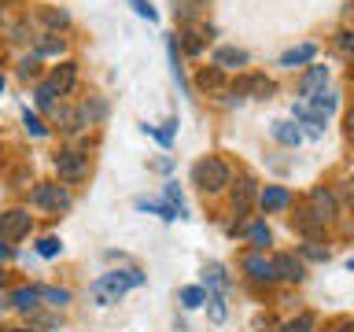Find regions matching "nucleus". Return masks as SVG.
Listing matches in <instances>:
<instances>
[{"instance_id": "f257e3e1", "label": "nucleus", "mask_w": 354, "mask_h": 332, "mask_svg": "<svg viewBox=\"0 0 354 332\" xmlns=\"http://www.w3.org/2000/svg\"><path fill=\"white\" fill-rule=\"evenodd\" d=\"M140 284H144L140 270H111V273L100 277V281H93V299H96V306H111V303H118L129 288H140Z\"/></svg>"}, {"instance_id": "f03ea898", "label": "nucleus", "mask_w": 354, "mask_h": 332, "mask_svg": "<svg viewBox=\"0 0 354 332\" xmlns=\"http://www.w3.org/2000/svg\"><path fill=\"white\" fill-rule=\"evenodd\" d=\"M192 181L203 188V192H221V188L229 185V166L214 159V155H207V159H199L192 166Z\"/></svg>"}, {"instance_id": "7ed1b4c3", "label": "nucleus", "mask_w": 354, "mask_h": 332, "mask_svg": "<svg viewBox=\"0 0 354 332\" xmlns=\"http://www.w3.org/2000/svg\"><path fill=\"white\" fill-rule=\"evenodd\" d=\"M55 170H59L63 181H82L88 174V159L82 151H59L55 155Z\"/></svg>"}, {"instance_id": "20e7f679", "label": "nucleus", "mask_w": 354, "mask_h": 332, "mask_svg": "<svg viewBox=\"0 0 354 332\" xmlns=\"http://www.w3.org/2000/svg\"><path fill=\"white\" fill-rule=\"evenodd\" d=\"M30 199L37 207H48V210H66V207H71V192L59 188V185H37L30 192Z\"/></svg>"}, {"instance_id": "39448f33", "label": "nucleus", "mask_w": 354, "mask_h": 332, "mask_svg": "<svg viewBox=\"0 0 354 332\" xmlns=\"http://www.w3.org/2000/svg\"><path fill=\"white\" fill-rule=\"evenodd\" d=\"M26 232H30V214L26 210H4V214H0V240L4 243L26 237Z\"/></svg>"}, {"instance_id": "423d86ee", "label": "nucleus", "mask_w": 354, "mask_h": 332, "mask_svg": "<svg viewBox=\"0 0 354 332\" xmlns=\"http://www.w3.org/2000/svg\"><path fill=\"white\" fill-rule=\"evenodd\" d=\"M243 270H248V277H251V281H259V284H273V281H277L273 259H266V255H259V251L243 259Z\"/></svg>"}, {"instance_id": "0eeeda50", "label": "nucleus", "mask_w": 354, "mask_h": 332, "mask_svg": "<svg viewBox=\"0 0 354 332\" xmlns=\"http://www.w3.org/2000/svg\"><path fill=\"white\" fill-rule=\"evenodd\" d=\"M273 266H277V277H284V281L299 284L306 277V266H303V259H295V255H277Z\"/></svg>"}, {"instance_id": "6e6552de", "label": "nucleus", "mask_w": 354, "mask_h": 332, "mask_svg": "<svg viewBox=\"0 0 354 332\" xmlns=\"http://www.w3.org/2000/svg\"><path fill=\"white\" fill-rule=\"evenodd\" d=\"M288 203H292V196H288V188H281V185H270L266 192L259 196V207L266 210V214H273V210H284Z\"/></svg>"}, {"instance_id": "1a4fd4ad", "label": "nucleus", "mask_w": 354, "mask_h": 332, "mask_svg": "<svg viewBox=\"0 0 354 332\" xmlns=\"http://www.w3.org/2000/svg\"><path fill=\"white\" fill-rule=\"evenodd\" d=\"M325 82H328V66H310V71L303 74V82H299V93L317 96L321 89H325Z\"/></svg>"}, {"instance_id": "9d476101", "label": "nucleus", "mask_w": 354, "mask_h": 332, "mask_svg": "<svg viewBox=\"0 0 354 332\" xmlns=\"http://www.w3.org/2000/svg\"><path fill=\"white\" fill-rule=\"evenodd\" d=\"M273 140L277 144H284V148H299L303 144V129L295 126V122H273Z\"/></svg>"}, {"instance_id": "9b49d317", "label": "nucleus", "mask_w": 354, "mask_h": 332, "mask_svg": "<svg viewBox=\"0 0 354 332\" xmlns=\"http://www.w3.org/2000/svg\"><path fill=\"white\" fill-rule=\"evenodd\" d=\"M292 115H295V122H303V126H306L310 137H321V133H325V118H321L317 111H310L306 104H295Z\"/></svg>"}, {"instance_id": "f8f14e48", "label": "nucleus", "mask_w": 354, "mask_h": 332, "mask_svg": "<svg viewBox=\"0 0 354 332\" xmlns=\"http://www.w3.org/2000/svg\"><path fill=\"white\" fill-rule=\"evenodd\" d=\"M207 314L214 325L225 321V288H207Z\"/></svg>"}, {"instance_id": "ddd939ff", "label": "nucleus", "mask_w": 354, "mask_h": 332, "mask_svg": "<svg viewBox=\"0 0 354 332\" xmlns=\"http://www.w3.org/2000/svg\"><path fill=\"white\" fill-rule=\"evenodd\" d=\"M37 299H41V288H15V292H11V306L33 314V310H37Z\"/></svg>"}, {"instance_id": "4468645a", "label": "nucleus", "mask_w": 354, "mask_h": 332, "mask_svg": "<svg viewBox=\"0 0 354 332\" xmlns=\"http://www.w3.org/2000/svg\"><path fill=\"white\" fill-rule=\"evenodd\" d=\"M166 52H170V71H174V82H177V89L188 96V77H185V66H181V55H177V37H170L166 41Z\"/></svg>"}, {"instance_id": "2eb2a0df", "label": "nucleus", "mask_w": 354, "mask_h": 332, "mask_svg": "<svg viewBox=\"0 0 354 332\" xmlns=\"http://www.w3.org/2000/svg\"><path fill=\"white\" fill-rule=\"evenodd\" d=\"M77 82V66L74 63H63V66H55V74H52V85H55V93H71Z\"/></svg>"}, {"instance_id": "dca6fc26", "label": "nucleus", "mask_w": 354, "mask_h": 332, "mask_svg": "<svg viewBox=\"0 0 354 332\" xmlns=\"http://www.w3.org/2000/svg\"><path fill=\"white\" fill-rule=\"evenodd\" d=\"M310 199H314V214L321 218V221H328L332 214H336V199H332L328 192H325V188H314V192H310Z\"/></svg>"}, {"instance_id": "f3484780", "label": "nucleus", "mask_w": 354, "mask_h": 332, "mask_svg": "<svg viewBox=\"0 0 354 332\" xmlns=\"http://www.w3.org/2000/svg\"><path fill=\"white\" fill-rule=\"evenodd\" d=\"M314 44H299V48H288L284 55H281V66H299V63H310L314 59Z\"/></svg>"}, {"instance_id": "a211bd4d", "label": "nucleus", "mask_w": 354, "mask_h": 332, "mask_svg": "<svg viewBox=\"0 0 354 332\" xmlns=\"http://www.w3.org/2000/svg\"><path fill=\"white\" fill-rule=\"evenodd\" d=\"M137 210H155L159 218H166V221H174V218H181L177 214V207L166 199V203H159V199H137Z\"/></svg>"}, {"instance_id": "6ab92c4d", "label": "nucleus", "mask_w": 354, "mask_h": 332, "mask_svg": "<svg viewBox=\"0 0 354 332\" xmlns=\"http://www.w3.org/2000/svg\"><path fill=\"white\" fill-rule=\"evenodd\" d=\"M203 303H207V288H203V284L181 288V306H185V310H196V306H203Z\"/></svg>"}, {"instance_id": "aec40b11", "label": "nucleus", "mask_w": 354, "mask_h": 332, "mask_svg": "<svg viewBox=\"0 0 354 332\" xmlns=\"http://www.w3.org/2000/svg\"><path fill=\"white\" fill-rule=\"evenodd\" d=\"M248 63V52L243 48H218L214 52V66H243Z\"/></svg>"}, {"instance_id": "412c9836", "label": "nucleus", "mask_w": 354, "mask_h": 332, "mask_svg": "<svg viewBox=\"0 0 354 332\" xmlns=\"http://www.w3.org/2000/svg\"><path fill=\"white\" fill-rule=\"evenodd\" d=\"M248 237H251V243L259 251H266L270 248V240H273V232H270V225H266V221H254V225L248 229Z\"/></svg>"}, {"instance_id": "4be33fe9", "label": "nucleus", "mask_w": 354, "mask_h": 332, "mask_svg": "<svg viewBox=\"0 0 354 332\" xmlns=\"http://www.w3.org/2000/svg\"><path fill=\"white\" fill-rule=\"evenodd\" d=\"M203 281H207V288H225L229 277H225V270H221L218 262H210V266H203Z\"/></svg>"}, {"instance_id": "5701e85b", "label": "nucleus", "mask_w": 354, "mask_h": 332, "mask_svg": "<svg viewBox=\"0 0 354 332\" xmlns=\"http://www.w3.org/2000/svg\"><path fill=\"white\" fill-rule=\"evenodd\" d=\"M314 111L321 118H328L332 111H336V93H325V89H321V93L314 96Z\"/></svg>"}, {"instance_id": "b1692460", "label": "nucleus", "mask_w": 354, "mask_h": 332, "mask_svg": "<svg viewBox=\"0 0 354 332\" xmlns=\"http://www.w3.org/2000/svg\"><path fill=\"white\" fill-rule=\"evenodd\" d=\"M251 196H254V181L251 177H240V185H236V196H232V203H236L240 210L251 203Z\"/></svg>"}, {"instance_id": "393cba45", "label": "nucleus", "mask_w": 354, "mask_h": 332, "mask_svg": "<svg viewBox=\"0 0 354 332\" xmlns=\"http://www.w3.org/2000/svg\"><path fill=\"white\" fill-rule=\"evenodd\" d=\"M314 325H317V321H314V314H299V317H292V321H288V325H284L281 332H314Z\"/></svg>"}, {"instance_id": "a878e982", "label": "nucleus", "mask_w": 354, "mask_h": 332, "mask_svg": "<svg viewBox=\"0 0 354 332\" xmlns=\"http://www.w3.org/2000/svg\"><path fill=\"white\" fill-rule=\"evenodd\" d=\"M41 299H48L52 306H66L71 303V292L66 288H41Z\"/></svg>"}, {"instance_id": "bb28decb", "label": "nucleus", "mask_w": 354, "mask_h": 332, "mask_svg": "<svg viewBox=\"0 0 354 332\" xmlns=\"http://www.w3.org/2000/svg\"><path fill=\"white\" fill-rule=\"evenodd\" d=\"M166 199H170V203L177 207V214H181V218H188V207H185V196H181V188H177V181H170V185H166Z\"/></svg>"}, {"instance_id": "cd10ccee", "label": "nucleus", "mask_w": 354, "mask_h": 332, "mask_svg": "<svg viewBox=\"0 0 354 332\" xmlns=\"http://www.w3.org/2000/svg\"><path fill=\"white\" fill-rule=\"evenodd\" d=\"M37 107H55V85L52 82H44V85H37Z\"/></svg>"}, {"instance_id": "c85d7f7f", "label": "nucleus", "mask_w": 354, "mask_h": 332, "mask_svg": "<svg viewBox=\"0 0 354 332\" xmlns=\"http://www.w3.org/2000/svg\"><path fill=\"white\" fill-rule=\"evenodd\" d=\"M129 8L137 11L140 19H148V22H155V19H159V11L151 8V0H129Z\"/></svg>"}, {"instance_id": "c756f323", "label": "nucleus", "mask_w": 354, "mask_h": 332, "mask_svg": "<svg viewBox=\"0 0 354 332\" xmlns=\"http://www.w3.org/2000/svg\"><path fill=\"white\" fill-rule=\"evenodd\" d=\"M59 122H63V129H66V133L82 129V115H77V111H71V107H63V111H59Z\"/></svg>"}, {"instance_id": "7c9ffc66", "label": "nucleus", "mask_w": 354, "mask_h": 332, "mask_svg": "<svg viewBox=\"0 0 354 332\" xmlns=\"http://www.w3.org/2000/svg\"><path fill=\"white\" fill-rule=\"evenodd\" d=\"M22 122H26V129L33 133V137H44V133H48V129H44V122H41L37 115H30V107L22 111Z\"/></svg>"}, {"instance_id": "2f4dec72", "label": "nucleus", "mask_w": 354, "mask_h": 332, "mask_svg": "<svg viewBox=\"0 0 354 332\" xmlns=\"http://www.w3.org/2000/svg\"><path fill=\"white\" fill-rule=\"evenodd\" d=\"M37 251L44 255V259H55V255H59V251H63V243H59V240H55V237H44V240L37 243Z\"/></svg>"}, {"instance_id": "473e14b6", "label": "nucleus", "mask_w": 354, "mask_h": 332, "mask_svg": "<svg viewBox=\"0 0 354 332\" xmlns=\"http://www.w3.org/2000/svg\"><path fill=\"white\" fill-rule=\"evenodd\" d=\"M306 259H314V262H328V251L325 248H303Z\"/></svg>"}, {"instance_id": "72a5a7b5", "label": "nucleus", "mask_w": 354, "mask_h": 332, "mask_svg": "<svg viewBox=\"0 0 354 332\" xmlns=\"http://www.w3.org/2000/svg\"><path fill=\"white\" fill-rule=\"evenodd\" d=\"M41 55H52V52H63V41H44L41 48H37Z\"/></svg>"}, {"instance_id": "f704fd0d", "label": "nucleus", "mask_w": 354, "mask_h": 332, "mask_svg": "<svg viewBox=\"0 0 354 332\" xmlns=\"http://www.w3.org/2000/svg\"><path fill=\"white\" fill-rule=\"evenodd\" d=\"M19 74L22 77H33V74H37V59H26V63L19 66Z\"/></svg>"}, {"instance_id": "c9c22d12", "label": "nucleus", "mask_w": 354, "mask_h": 332, "mask_svg": "<svg viewBox=\"0 0 354 332\" xmlns=\"http://www.w3.org/2000/svg\"><path fill=\"white\" fill-rule=\"evenodd\" d=\"M203 85H221V74H218V66H214V71H203Z\"/></svg>"}, {"instance_id": "e433bc0d", "label": "nucleus", "mask_w": 354, "mask_h": 332, "mask_svg": "<svg viewBox=\"0 0 354 332\" xmlns=\"http://www.w3.org/2000/svg\"><path fill=\"white\" fill-rule=\"evenodd\" d=\"M339 48H343V52H354V33H343V37H339Z\"/></svg>"}, {"instance_id": "4c0bfd02", "label": "nucleus", "mask_w": 354, "mask_h": 332, "mask_svg": "<svg viewBox=\"0 0 354 332\" xmlns=\"http://www.w3.org/2000/svg\"><path fill=\"white\" fill-rule=\"evenodd\" d=\"M185 48H188V52H199V41L192 37V33H185Z\"/></svg>"}, {"instance_id": "58836bf2", "label": "nucleus", "mask_w": 354, "mask_h": 332, "mask_svg": "<svg viewBox=\"0 0 354 332\" xmlns=\"http://www.w3.org/2000/svg\"><path fill=\"white\" fill-rule=\"evenodd\" d=\"M347 133H351V137H354V107L347 111Z\"/></svg>"}, {"instance_id": "ea45409f", "label": "nucleus", "mask_w": 354, "mask_h": 332, "mask_svg": "<svg viewBox=\"0 0 354 332\" xmlns=\"http://www.w3.org/2000/svg\"><path fill=\"white\" fill-rule=\"evenodd\" d=\"M336 332H354V321H343V325H339Z\"/></svg>"}, {"instance_id": "a19ab883", "label": "nucleus", "mask_w": 354, "mask_h": 332, "mask_svg": "<svg viewBox=\"0 0 354 332\" xmlns=\"http://www.w3.org/2000/svg\"><path fill=\"white\" fill-rule=\"evenodd\" d=\"M347 270H351V273H354V255H351V259H347Z\"/></svg>"}, {"instance_id": "79ce46f5", "label": "nucleus", "mask_w": 354, "mask_h": 332, "mask_svg": "<svg viewBox=\"0 0 354 332\" xmlns=\"http://www.w3.org/2000/svg\"><path fill=\"white\" fill-rule=\"evenodd\" d=\"M8 332H33V329H8Z\"/></svg>"}, {"instance_id": "37998d69", "label": "nucleus", "mask_w": 354, "mask_h": 332, "mask_svg": "<svg viewBox=\"0 0 354 332\" xmlns=\"http://www.w3.org/2000/svg\"><path fill=\"white\" fill-rule=\"evenodd\" d=\"M4 255H8V248H4V243H0V259H4Z\"/></svg>"}, {"instance_id": "c03bdc74", "label": "nucleus", "mask_w": 354, "mask_h": 332, "mask_svg": "<svg viewBox=\"0 0 354 332\" xmlns=\"http://www.w3.org/2000/svg\"><path fill=\"white\" fill-rule=\"evenodd\" d=\"M0 93H4V77H0Z\"/></svg>"}]
</instances>
